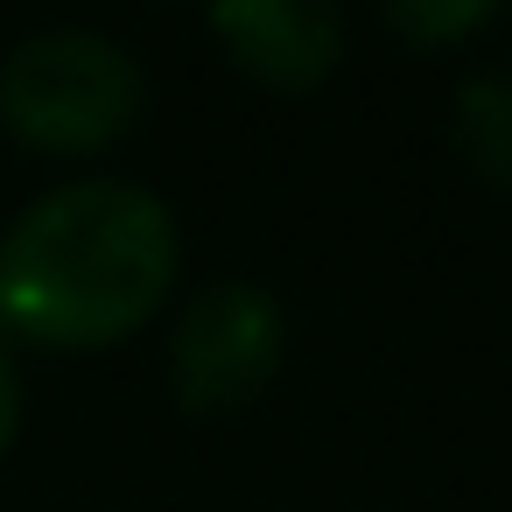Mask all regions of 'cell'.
<instances>
[{"mask_svg": "<svg viewBox=\"0 0 512 512\" xmlns=\"http://www.w3.org/2000/svg\"><path fill=\"white\" fill-rule=\"evenodd\" d=\"M176 281V211L127 176L43 190L0 239V316L36 344H113Z\"/></svg>", "mask_w": 512, "mask_h": 512, "instance_id": "obj_1", "label": "cell"}, {"mask_svg": "<svg viewBox=\"0 0 512 512\" xmlns=\"http://www.w3.org/2000/svg\"><path fill=\"white\" fill-rule=\"evenodd\" d=\"M148 106V71L106 29H36L0 57V120L22 141L85 155L120 141Z\"/></svg>", "mask_w": 512, "mask_h": 512, "instance_id": "obj_2", "label": "cell"}, {"mask_svg": "<svg viewBox=\"0 0 512 512\" xmlns=\"http://www.w3.org/2000/svg\"><path fill=\"white\" fill-rule=\"evenodd\" d=\"M281 351H288L281 295L267 281L218 274L183 302L169 330V386L190 414H225L267 393V379L281 372Z\"/></svg>", "mask_w": 512, "mask_h": 512, "instance_id": "obj_3", "label": "cell"}, {"mask_svg": "<svg viewBox=\"0 0 512 512\" xmlns=\"http://www.w3.org/2000/svg\"><path fill=\"white\" fill-rule=\"evenodd\" d=\"M211 29L232 50V64H246L281 92L316 85L344 57V15L330 0H218Z\"/></svg>", "mask_w": 512, "mask_h": 512, "instance_id": "obj_4", "label": "cell"}, {"mask_svg": "<svg viewBox=\"0 0 512 512\" xmlns=\"http://www.w3.org/2000/svg\"><path fill=\"white\" fill-rule=\"evenodd\" d=\"M449 134L463 169L512 197V71H470L449 99Z\"/></svg>", "mask_w": 512, "mask_h": 512, "instance_id": "obj_5", "label": "cell"}, {"mask_svg": "<svg viewBox=\"0 0 512 512\" xmlns=\"http://www.w3.org/2000/svg\"><path fill=\"white\" fill-rule=\"evenodd\" d=\"M491 8L484 0H449V8H428V0H386V22L400 29V36H414V43H442V36H456V29H477Z\"/></svg>", "mask_w": 512, "mask_h": 512, "instance_id": "obj_6", "label": "cell"}, {"mask_svg": "<svg viewBox=\"0 0 512 512\" xmlns=\"http://www.w3.org/2000/svg\"><path fill=\"white\" fill-rule=\"evenodd\" d=\"M15 421H22V386H15L8 344H0V456H8V442H15Z\"/></svg>", "mask_w": 512, "mask_h": 512, "instance_id": "obj_7", "label": "cell"}]
</instances>
